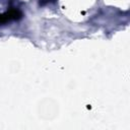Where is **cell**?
Instances as JSON below:
<instances>
[{"label":"cell","mask_w":130,"mask_h":130,"mask_svg":"<svg viewBox=\"0 0 130 130\" xmlns=\"http://www.w3.org/2000/svg\"><path fill=\"white\" fill-rule=\"evenodd\" d=\"M21 16L20 11L18 10H9L3 14H0V23H5L11 19H18Z\"/></svg>","instance_id":"cell-1"}]
</instances>
